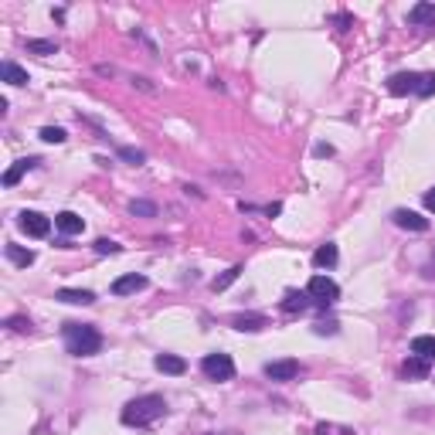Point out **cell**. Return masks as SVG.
<instances>
[{
	"label": "cell",
	"mask_w": 435,
	"mask_h": 435,
	"mask_svg": "<svg viewBox=\"0 0 435 435\" xmlns=\"http://www.w3.org/2000/svg\"><path fill=\"white\" fill-rule=\"evenodd\" d=\"M163 415H167V402L160 395H143V398H133L126 404L120 418L129 429H147V425H154L156 418H163Z\"/></svg>",
	"instance_id": "obj_1"
},
{
	"label": "cell",
	"mask_w": 435,
	"mask_h": 435,
	"mask_svg": "<svg viewBox=\"0 0 435 435\" xmlns=\"http://www.w3.org/2000/svg\"><path fill=\"white\" fill-rule=\"evenodd\" d=\"M65 350L72 357H92L102 350V334L89 323H65Z\"/></svg>",
	"instance_id": "obj_2"
},
{
	"label": "cell",
	"mask_w": 435,
	"mask_h": 435,
	"mask_svg": "<svg viewBox=\"0 0 435 435\" xmlns=\"http://www.w3.org/2000/svg\"><path fill=\"white\" fill-rule=\"evenodd\" d=\"M306 293H310V299L316 306H334V303L340 299V286L330 279V276H313Z\"/></svg>",
	"instance_id": "obj_3"
},
{
	"label": "cell",
	"mask_w": 435,
	"mask_h": 435,
	"mask_svg": "<svg viewBox=\"0 0 435 435\" xmlns=\"http://www.w3.org/2000/svg\"><path fill=\"white\" fill-rule=\"evenodd\" d=\"M201 371H204L208 381H231L235 377V361L228 354H208L201 361Z\"/></svg>",
	"instance_id": "obj_4"
},
{
	"label": "cell",
	"mask_w": 435,
	"mask_h": 435,
	"mask_svg": "<svg viewBox=\"0 0 435 435\" xmlns=\"http://www.w3.org/2000/svg\"><path fill=\"white\" fill-rule=\"evenodd\" d=\"M17 224H21V231H24V235H31V238H44V235L51 231V221L41 215V211H24Z\"/></svg>",
	"instance_id": "obj_5"
},
{
	"label": "cell",
	"mask_w": 435,
	"mask_h": 435,
	"mask_svg": "<svg viewBox=\"0 0 435 435\" xmlns=\"http://www.w3.org/2000/svg\"><path fill=\"white\" fill-rule=\"evenodd\" d=\"M265 377L269 381H293V377H299V361H269Z\"/></svg>",
	"instance_id": "obj_6"
},
{
	"label": "cell",
	"mask_w": 435,
	"mask_h": 435,
	"mask_svg": "<svg viewBox=\"0 0 435 435\" xmlns=\"http://www.w3.org/2000/svg\"><path fill=\"white\" fill-rule=\"evenodd\" d=\"M391 221H395L398 228H404V231H429V218L415 215V211H404V208H398V211L391 215Z\"/></svg>",
	"instance_id": "obj_7"
},
{
	"label": "cell",
	"mask_w": 435,
	"mask_h": 435,
	"mask_svg": "<svg viewBox=\"0 0 435 435\" xmlns=\"http://www.w3.org/2000/svg\"><path fill=\"white\" fill-rule=\"evenodd\" d=\"M415 85H418V72H398V75H391V79H388V92H391V95L415 92Z\"/></svg>",
	"instance_id": "obj_8"
},
{
	"label": "cell",
	"mask_w": 435,
	"mask_h": 435,
	"mask_svg": "<svg viewBox=\"0 0 435 435\" xmlns=\"http://www.w3.org/2000/svg\"><path fill=\"white\" fill-rule=\"evenodd\" d=\"M310 293H299V289H289L282 296V313H306L310 310Z\"/></svg>",
	"instance_id": "obj_9"
},
{
	"label": "cell",
	"mask_w": 435,
	"mask_h": 435,
	"mask_svg": "<svg viewBox=\"0 0 435 435\" xmlns=\"http://www.w3.org/2000/svg\"><path fill=\"white\" fill-rule=\"evenodd\" d=\"M140 289H147V276H136V272L120 276V279L113 282V293H116V296H129V293H140Z\"/></svg>",
	"instance_id": "obj_10"
},
{
	"label": "cell",
	"mask_w": 435,
	"mask_h": 435,
	"mask_svg": "<svg viewBox=\"0 0 435 435\" xmlns=\"http://www.w3.org/2000/svg\"><path fill=\"white\" fill-rule=\"evenodd\" d=\"M402 377H408V381H425V377H429V361L411 354V357L402 364Z\"/></svg>",
	"instance_id": "obj_11"
},
{
	"label": "cell",
	"mask_w": 435,
	"mask_h": 435,
	"mask_svg": "<svg viewBox=\"0 0 435 435\" xmlns=\"http://www.w3.org/2000/svg\"><path fill=\"white\" fill-rule=\"evenodd\" d=\"M154 368L160 374H184L187 371V361H184V357H177V354H156Z\"/></svg>",
	"instance_id": "obj_12"
},
{
	"label": "cell",
	"mask_w": 435,
	"mask_h": 435,
	"mask_svg": "<svg viewBox=\"0 0 435 435\" xmlns=\"http://www.w3.org/2000/svg\"><path fill=\"white\" fill-rule=\"evenodd\" d=\"M55 228H58L62 235H82L85 221L75 215V211H62V215H55Z\"/></svg>",
	"instance_id": "obj_13"
},
{
	"label": "cell",
	"mask_w": 435,
	"mask_h": 435,
	"mask_svg": "<svg viewBox=\"0 0 435 435\" xmlns=\"http://www.w3.org/2000/svg\"><path fill=\"white\" fill-rule=\"evenodd\" d=\"M231 327L242 330V334H255V330L265 327V316H258V313H238V316H231Z\"/></svg>",
	"instance_id": "obj_14"
},
{
	"label": "cell",
	"mask_w": 435,
	"mask_h": 435,
	"mask_svg": "<svg viewBox=\"0 0 435 435\" xmlns=\"http://www.w3.org/2000/svg\"><path fill=\"white\" fill-rule=\"evenodd\" d=\"M38 163H41L38 156H28V160H17V163H14V167H10V170L3 174V187H14L17 181H21V177H24V174H28V170H34Z\"/></svg>",
	"instance_id": "obj_15"
},
{
	"label": "cell",
	"mask_w": 435,
	"mask_h": 435,
	"mask_svg": "<svg viewBox=\"0 0 435 435\" xmlns=\"http://www.w3.org/2000/svg\"><path fill=\"white\" fill-rule=\"evenodd\" d=\"M55 299L72 303V306H89V303H95V293H89V289H58Z\"/></svg>",
	"instance_id": "obj_16"
},
{
	"label": "cell",
	"mask_w": 435,
	"mask_h": 435,
	"mask_svg": "<svg viewBox=\"0 0 435 435\" xmlns=\"http://www.w3.org/2000/svg\"><path fill=\"white\" fill-rule=\"evenodd\" d=\"M337 258H340V252H337V245H330V242L313 252V265H316V269H334Z\"/></svg>",
	"instance_id": "obj_17"
},
{
	"label": "cell",
	"mask_w": 435,
	"mask_h": 435,
	"mask_svg": "<svg viewBox=\"0 0 435 435\" xmlns=\"http://www.w3.org/2000/svg\"><path fill=\"white\" fill-rule=\"evenodd\" d=\"M408 21H411V24H418V28H422V24H432V28H435V3H425V0H422V3H415V7L408 10Z\"/></svg>",
	"instance_id": "obj_18"
},
{
	"label": "cell",
	"mask_w": 435,
	"mask_h": 435,
	"mask_svg": "<svg viewBox=\"0 0 435 435\" xmlns=\"http://www.w3.org/2000/svg\"><path fill=\"white\" fill-rule=\"evenodd\" d=\"M0 75H3V82H7V85H28V82H31V79H28V72H24L21 65H14V62L0 65Z\"/></svg>",
	"instance_id": "obj_19"
},
{
	"label": "cell",
	"mask_w": 435,
	"mask_h": 435,
	"mask_svg": "<svg viewBox=\"0 0 435 435\" xmlns=\"http://www.w3.org/2000/svg\"><path fill=\"white\" fill-rule=\"evenodd\" d=\"M7 258H10L14 265H21V269L34 265V252L31 249H21V245H14V242H7Z\"/></svg>",
	"instance_id": "obj_20"
},
{
	"label": "cell",
	"mask_w": 435,
	"mask_h": 435,
	"mask_svg": "<svg viewBox=\"0 0 435 435\" xmlns=\"http://www.w3.org/2000/svg\"><path fill=\"white\" fill-rule=\"evenodd\" d=\"M411 354H415V357H425V361H435V337H425V334L415 337V340H411Z\"/></svg>",
	"instance_id": "obj_21"
},
{
	"label": "cell",
	"mask_w": 435,
	"mask_h": 435,
	"mask_svg": "<svg viewBox=\"0 0 435 435\" xmlns=\"http://www.w3.org/2000/svg\"><path fill=\"white\" fill-rule=\"evenodd\" d=\"M415 95H422V99H429V95H435V72H422V75H418V85H415Z\"/></svg>",
	"instance_id": "obj_22"
},
{
	"label": "cell",
	"mask_w": 435,
	"mask_h": 435,
	"mask_svg": "<svg viewBox=\"0 0 435 435\" xmlns=\"http://www.w3.org/2000/svg\"><path fill=\"white\" fill-rule=\"evenodd\" d=\"M238 276H242V265H231L228 272H221V276H218V279L211 282V289H215V293H221V289H228V286L238 279Z\"/></svg>",
	"instance_id": "obj_23"
},
{
	"label": "cell",
	"mask_w": 435,
	"mask_h": 435,
	"mask_svg": "<svg viewBox=\"0 0 435 435\" xmlns=\"http://www.w3.org/2000/svg\"><path fill=\"white\" fill-rule=\"evenodd\" d=\"M28 51H34V55H58V44H55V41L34 38V41H28Z\"/></svg>",
	"instance_id": "obj_24"
},
{
	"label": "cell",
	"mask_w": 435,
	"mask_h": 435,
	"mask_svg": "<svg viewBox=\"0 0 435 435\" xmlns=\"http://www.w3.org/2000/svg\"><path fill=\"white\" fill-rule=\"evenodd\" d=\"M129 215L156 218V204H150V201H133V204H129Z\"/></svg>",
	"instance_id": "obj_25"
},
{
	"label": "cell",
	"mask_w": 435,
	"mask_h": 435,
	"mask_svg": "<svg viewBox=\"0 0 435 435\" xmlns=\"http://www.w3.org/2000/svg\"><path fill=\"white\" fill-rule=\"evenodd\" d=\"M41 140H44V143H65L68 136H65L62 126H44V129H41Z\"/></svg>",
	"instance_id": "obj_26"
},
{
	"label": "cell",
	"mask_w": 435,
	"mask_h": 435,
	"mask_svg": "<svg viewBox=\"0 0 435 435\" xmlns=\"http://www.w3.org/2000/svg\"><path fill=\"white\" fill-rule=\"evenodd\" d=\"M120 156H123L126 163H136V167L147 160V154H143V150H136V147H123V150H120Z\"/></svg>",
	"instance_id": "obj_27"
},
{
	"label": "cell",
	"mask_w": 435,
	"mask_h": 435,
	"mask_svg": "<svg viewBox=\"0 0 435 435\" xmlns=\"http://www.w3.org/2000/svg\"><path fill=\"white\" fill-rule=\"evenodd\" d=\"M7 327H10L14 334H24V330H31V320H28V316H10Z\"/></svg>",
	"instance_id": "obj_28"
},
{
	"label": "cell",
	"mask_w": 435,
	"mask_h": 435,
	"mask_svg": "<svg viewBox=\"0 0 435 435\" xmlns=\"http://www.w3.org/2000/svg\"><path fill=\"white\" fill-rule=\"evenodd\" d=\"M95 252H99V255H116L120 245H116L113 238H99V242H95Z\"/></svg>",
	"instance_id": "obj_29"
},
{
	"label": "cell",
	"mask_w": 435,
	"mask_h": 435,
	"mask_svg": "<svg viewBox=\"0 0 435 435\" xmlns=\"http://www.w3.org/2000/svg\"><path fill=\"white\" fill-rule=\"evenodd\" d=\"M316 334H337V323H316Z\"/></svg>",
	"instance_id": "obj_30"
},
{
	"label": "cell",
	"mask_w": 435,
	"mask_h": 435,
	"mask_svg": "<svg viewBox=\"0 0 435 435\" xmlns=\"http://www.w3.org/2000/svg\"><path fill=\"white\" fill-rule=\"evenodd\" d=\"M334 154V147H327V143H316V156H330Z\"/></svg>",
	"instance_id": "obj_31"
},
{
	"label": "cell",
	"mask_w": 435,
	"mask_h": 435,
	"mask_svg": "<svg viewBox=\"0 0 435 435\" xmlns=\"http://www.w3.org/2000/svg\"><path fill=\"white\" fill-rule=\"evenodd\" d=\"M425 208H429V211H435V187L429 190V194H425Z\"/></svg>",
	"instance_id": "obj_32"
},
{
	"label": "cell",
	"mask_w": 435,
	"mask_h": 435,
	"mask_svg": "<svg viewBox=\"0 0 435 435\" xmlns=\"http://www.w3.org/2000/svg\"><path fill=\"white\" fill-rule=\"evenodd\" d=\"M337 24H340V31H347V28H350V17H347V14H340V17H337Z\"/></svg>",
	"instance_id": "obj_33"
}]
</instances>
